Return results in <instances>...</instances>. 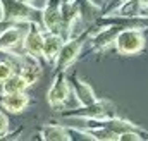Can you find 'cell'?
I'll return each instance as SVG.
<instances>
[{
	"mask_svg": "<svg viewBox=\"0 0 148 141\" xmlns=\"http://www.w3.org/2000/svg\"><path fill=\"white\" fill-rule=\"evenodd\" d=\"M62 119H79V120H93V119H107L117 115V107L109 98H98L90 105H77V108L60 110Z\"/></svg>",
	"mask_w": 148,
	"mask_h": 141,
	"instance_id": "cell-1",
	"label": "cell"
},
{
	"mask_svg": "<svg viewBox=\"0 0 148 141\" xmlns=\"http://www.w3.org/2000/svg\"><path fill=\"white\" fill-rule=\"evenodd\" d=\"M147 29L143 28H122L115 38L114 48L119 55H138L147 47Z\"/></svg>",
	"mask_w": 148,
	"mask_h": 141,
	"instance_id": "cell-2",
	"label": "cell"
},
{
	"mask_svg": "<svg viewBox=\"0 0 148 141\" xmlns=\"http://www.w3.org/2000/svg\"><path fill=\"white\" fill-rule=\"evenodd\" d=\"M0 10H2V17L14 24L36 21L38 12L28 2H21V0H0Z\"/></svg>",
	"mask_w": 148,
	"mask_h": 141,
	"instance_id": "cell-3",
	"label": "cell"
},
{
	"mask_svg": "<svg viewBox=\"0 0 148 141\" xmlns=\"http://www.w3.org/2000/svg\"><path fill=\"white\" fill-rule=\"evenodd\" d=\"M71 93H73V90H71V83H69L66 72H57L53 76V81H52L48 91H47V103L52 107V110L60 112L67 105Z\"/></svg>",
	"mask_w": 148,
	"mask_h": 141,
	"instance_id": "cell-4",
	"label": "cell"
},
{
	"mask_svg": "<svg viewBox=\"0 0 148 141\" xmlns=\"http://www.w3.org/2000/svg\"><path fill=\"white\" fill-rule=\"evenodd\" d=\"M83 45H84V38L83 36H73V38H67L53 62V70L55 74L57 72H66L73 66L74 62L79 59V53L83 50Z\"/></svg>",
	"mask_w": 148,
	"mask_h": 141,
	"instance_id": "cell-5",
	"label": "cell"
},
{
	"mask_svg": "<svg viewBox=\"0 0 148 141\" xmlns=\"http://www.w3.org/2000/svg\"><path fill=\"white\" fill-rule=\"evenodd\" d=\"M45 28L40 26L38 21H31L28 23V29H26V35L23 38V43H21V50L24 53H29V55H35V57H43V45H45Z\"/></svg>",
	"mask_w": 148,
	"mask_h": 141,
	"instance_id": "cell-6",
	"label": "cell"
},
{
	"mask_svg": "<svg viewBox=\"0 0 148 141\" xmlns=\"http://www.w3.org/2000/svg\"><path fill=\"white\" fill-rule=\"evenodd\" d=\"M40 14L45 31L62 35V0H48Z\"/></svg>",
	"mask_w": 148,
	"mask_h": 141,
	"instance_id": "cell-7",
	"label": "cell"
},
{
	"mask_svg": "<svg viewBox=\"0 0 148 141\" xmlns=\"http://www.w3.org/2000/svg\"><path fill=\"white\" fill-rule=\"evenodd\" d=\"M26 29H28V23H19V24L12 23L10 26H7L0 33V52H3V53L14 52V48L23 43Z\"/></svg>",
	"mask_w": 148,
	"mask_h": 141,
	"instance_id": "cell-8",
	"label": "cell"
},
{
	"mask_svg": "<svg viewBox=\"0 0 148 141\" xmlns=\"http://www.w3.org/2000/svg\"><path fill=\"white\" fill-rule=\"evenodd\" d=\"M69 83H71V90H73V95L77 105H90V103H95L98 100V97L95 95V90L79 74H74Z\"/></svg>",
	"mask_w": 148,
	"mask_h": 141,
	"instance_id": "cell-9",
	"label": "cell"
},
{
	"mask_svg": "<svg viewBox=\"0 0 148 141\" xmlns=\"http://www.w3.org/2000/svg\"><path fill=\"white\" fill-rule=\"evenodd\" d=\"M0 103H2V108H5L10 114H21V112H24L28 108V105L31 103V97L26 91L9 93V95H3L0 98Z\"/></svg>",
	"mask_w": 148,
	"mask_h": 141,
	"instance_id": "cell-10",
	"label": "cell"
},
{
	"mask_svg": "<svg viewBox=\"0 0 148 141\" xmlns=\"http://www.w3.org/2000/svg\"><path fill=\"white\" fill-rule=\"evenodd\" d=\"M77 16L90 28L103 16V7L95 3L93 0H77Z\"/></svg>",
	"mask_w": 148,
	"mask_h": 141,
	"instance_id": "cell-11",
	"label": "cell"
},
{
	"mask_svg": "<svg viewBox=\"0 0 148 141\" xmlns=\"http://www.w3.org/2000/svg\"><path fill=\"white\" fill-rule=\"evenodd\" d=\"M64 41H66L64 35H60V33H48L47 31V35H45V45H43V57L41 59L45 62H48V64L53 66V62H55V59H57L62 45H64Z\"/></svg>",
	"mask_w": 148,
	"mask_h": 141,
	"instance_id": "cell-12",
	"label": "cell"
},
{
	"mask_svg": "<svg viewBox=\"0 0 148 141\" xmlns=\"http://www.w3.org/2000/svg\"><path fill=\"white\" fill-rule=\"evenodd\" d=\"M40 136L45 141H71L74 140L71 129L66 124H45L40 129Z\"/></svg>",
	"mask_w": 148,
	"mask_h": 141,
	"instance_id": "cell-13",
	"label": "cell"
},
{
	"mask_svg": "<svg viewBox=\"0 0 148 141\" xmlns=\"http://www.w3.org/2000/svg\"><path fill=\"white\" fill-rule=\"evenodd\" d=\"M28 81L21 76V72H14L10 77H7L2 84H0V93L2 95H9V93H19V91H26L28 90Z\"/></svg>",
	"mask_w": 148,
	"mask_h": 141,
	"instance_id": "cell-14",
	"label": "cell"
},
{
	"mask_svg": "<svg viewBox=\"0 0 148 141\" xmlns=\"http://www.w3.org/2000/svg\"><path fill=\"white\" fill-rule=\"evenodd\" d=\"M14 72H16V66L12 60H0V84L7 77H10Z\"/></svg>",
	"mask_w": 148,
	"mask_h": 141,
	"instance_id": "cell-15",
	"label": "cell"
},
{
	"mask_svg": "<svg viewBox=\"0 0 148 141\" xmlns=\"http://www.w3.org/2000/svg\"><path fill=\"white\" fill-rule=\"evenodd\" d=\"M7 133H9V117H7L5 112L0 110V140L5 138Z\"/></svg>",
	"mask_w": 148,
	"mask_h": 141,
	"instance_id": "cell-16",
	"label": "cell"
},
{
	"mask_svg": "<svg viewBox=\"0 0 148 141\" xmlns=\"http://www.w3.org/2000/svg\"><path fill=\"white\" fill-rule=\"evenodd\" d=\"M10 24H12V23H9V21L2 19V21H0V33H2V31H3V29L7 28V26H10Z\"/></svg>",
	"mask_w": 148,
	"mask_h": 141,
	"instance_id": "cell-17",
	"label": "cell"
},
{
	"mask_svg": "<svg viewBox=\"0 0 148 141\" xmlns=\"http://www.w3.org/2000/svg\"><path fill=\"white\" fill-rule=\"evenodd\" d=\"M141 2H143V3H147V5H148V0H141Z\"/></svg>",
	"mask_w": 148,
	"mask_h": 141,
	"instance_id": "cell-18",
	"label": "cell"
},
{
	"mask_svg": "<svg viewBox=\"0 0 148 141\" xmlns=\"http://www.w3.org/2000/svg\"><path fill=\"white\" fill-rule=\"evenodd\" d=\"M2 19H3V17H2V10H0V21H2Z\"/></svg>",
	"mask_w": 148,
	"mask_h": 141,
	"instance_id": "cell-19",
	"label": "cell"
},
{
	"mask_svg": "<svg viewBox=\"0 0 148 141\" xmlns=\"http://www.w3.org/2000/svg\"><path fill=\"white\" fill-rule=\"evenodd\" d=\"M21 2H29V0H21Z\"/></svg>",
	"mask_w": 148,
	"mask_h": 141,
	"instance_id": "cell-20",
	"label": "cell"
}]
</instances>
